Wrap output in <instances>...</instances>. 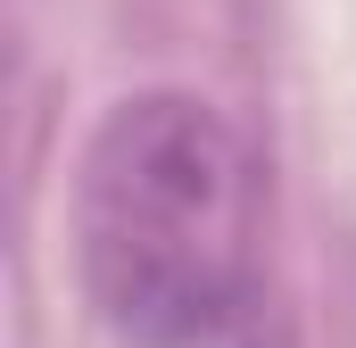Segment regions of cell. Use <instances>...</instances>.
<instances>
[{
	"label": "cell",
	"mask_w": 356,
	"mask_h": 348,
	"mask_svg": "<svg viewBox=\"0 0 356 348\" xmlns=\"http://www.w3.org/2000/svg\"><path fill=\"white\" fill-rule=\"evenodd\" d=\"M75 258L124 348L266 340V166L191 91L124 100L75 174Z\"/></svg>",
	"instance_id": "cell-1"
}]
</instances>
